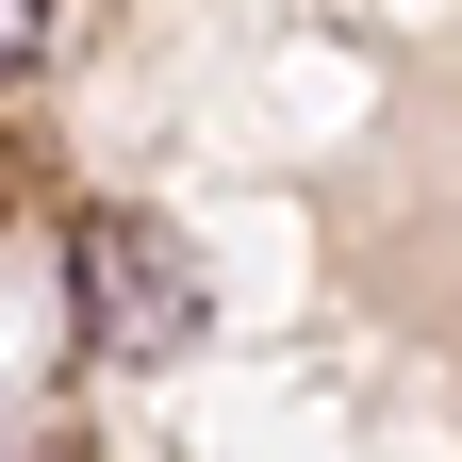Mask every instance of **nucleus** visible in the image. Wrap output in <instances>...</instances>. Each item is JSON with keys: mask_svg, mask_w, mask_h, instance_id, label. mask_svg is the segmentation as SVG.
<instances>
[{"mask_svg": "<svg viewBox=\"0 0 462 462\" xmlns=\"http://www.w3.org/2000/svg\"><path fill=\"white\" fill-rule=\"evenodd\" d=\"M67 298H83V346L149 364V346H182V330H199V264H182V231H149V215H99L83 248H67Z\"/></svg>", "mask_w": 462, "mask_h": 462, "instance_id": "1", "label": "nucleus"}, {"mask_svg": "<svg viewBox=\"0 0 462 462\" xmlns=\"http://www.w3.org/2000/svg\"><path fill=\"white\" fill-rule=\"evenodd\" d=\"M33 33H50V0H0V67H17V50H33Z\"/></svg>", "mask_w": 462, "mask_h": 462, "instance_id": "2", "label": "nucleus"}]
</instances>
